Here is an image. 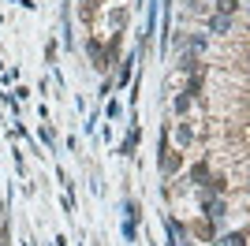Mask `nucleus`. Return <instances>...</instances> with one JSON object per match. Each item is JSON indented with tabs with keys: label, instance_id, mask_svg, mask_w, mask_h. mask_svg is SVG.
I'll return each instance as SVG.
<instances>
[{
	"label": "nucleus",
	"instance_id": "obj_1",
	"mask_svg": "<svg viewBox=\"0 0 250 246\" xmlns=\"http://www.w3.org/2000/svg\"><path fill=\"white\" fill-rule=\"evenodd\" d=\"M198 209L206 213V220L213 227L228 216V194H213V190H198Z\"/></svg>",
	"mask_w": 250,
	"mask_h": 246
},
{
	"label": "nucleus",
	"instance_id": "obj_2",
	"mask_svg": "<svg viewBox=\"0 0 250 246\" xmlns=\"http://www.w3.org/2000/svg\"><path fill=\"white\" fill-rule=\"evenodd\" d=\"M138 142H142V127H138V120L131 116V127H127V138L120 142V157H135Z\"/></svg>",
	"mask_w": 250,
	"mask_h": 246
},
{
	"label": "nucleus",
	"instance_id": "obj_3",
	"mask_svg": "<svg viewBox=\"0 0 250 246\" xmlns=\"http://www.w3.org/2000/svg\"><path fill=\"white\" fill-rule=\"evenodd\" d=\"M206 30L209 34H231L235 30V19L231 15H206Z\"/></svg>",
	"mask_w": 250,
	"mask_h": 246
},
{
	"label": "nucleus",
	"instance_id": "obj_4",
	"mask_svg": "<svg viewBox=\"0 0 250 246\" xmlns=\"http://www.w3.org/2000/svg\"><path fill=\"white\" fill-rule=\"evenodd\" d=\"M209 175H213V172H209V164H206V161H198V164H190V172H187V183H190V186H198V190H202V186L209 183Z\"/></svg>",
	"mask_w": 250,
	"mask_h": 246
},
{
	"label": "nucleus",
	"instance_id": "obj_5",
	"mask_svg": "<svg viewBox=\"0 0 250 246\" xmlns=\"http://www.w3.org/2000/svg\"><path fill=\"white\" fill-rule=\"evenodd\" d=\"M135 63H138V56H135V52H131V56H127L124 63H120V75H116V90H124L127 82H131V75H135Z\"/></svg>",
	"mask_w": 250,
	"mask_h": 246
},
{
	"label": "nucleus",
	"instance_id": "obj_6",
	"mask_svg": "<svg viewBox=\"0 0 250 246\" xmlns=\"http://www.w3.org/2000/svg\"><path fill=\"white\" fill-rule=\"evenodd\" d=\"M86 52H90V60H94V67H97V71H104V67H108V60H104L101 41H97V38H90V41H86Z\"/></svg>",
	"mask_w": 250,
	"mask_h": 246
},
{
	"label": "nucleus",
	"instance_id": "obj_7",
	"mask_svg": "<svg viewBox=\"0 0 250 246\" xmlns=\"http://www.w3.org/2000/svg\"><path fill=\"white\" fill-rule=\"evenodd\" d=\"M179 71H187V75H194V71H202V60H198V52H183L179 56V63H176Z\"/></svg>",
	"mask_w": 250,
	"mask_h": 246
},
{
	"label": "nucleus",
	"instance_id": "obj_8",
	"mask_svg": "<svg viewBox=\"0 0 250 246\" xmlns=\"http://www.w3.org/2000/svg\"><path fill=\"white\" fill-rule=\"evenodd\" d=\"M213 4H217V15H231V19L243 11V0H213Z\"/></svg>",
	"mask_w": 250,
	"mask_h": 246
},
{
	"label": "nucleus",
	"instance_id": "obj_9",
	"mask_svg": "<svg viewBox=\"0 0 250 246\" xmlns=\"http://www.w3.org/2000/svg\"><path fill=\"white\" fill-rule=\"evenodd\" d=\"M172 112H176V116H187V112H190V97H187V93L172 97Z\"/></svg>",
	"mask_w": 250,
	"mask_h": 246
},
{
	"label": "nucleus",
	"instance_id": "obj_10",
	"mask_svg": "<svg viewBox=\"0 0 250 246\" xmlns=\"http://www.w3.org/2000/svg\"><path fill=\"white\" fill-rule=\"evenodd\" d=\"M38 138H42L45 149H52V153H56V131H52V127H42V131H38Z\"/></svg>",
	"mask_w": 250,
	"mask_h": 246
},
{
	"label": "nucleus",
	"instance_id": "obj_11",
	"mask_svg": "<svg viewBox=\"0 0 250 246\" xmlns=\"http://www.w3.org/2000/svg\"><path fill=\"white\" fill-rule=\"evenodd\" d=\"M176 142L179 145H190V142H194V131H190L187 123H179V127H176Z\"/></svg>",
	"mask_w": 250,
	"mask_h": 246
},
{
	"label": "nucleus",
	"instance_id": "obj_12",
	"mask_svg": "<svg viewBox=\"0 0 250 246\" xmlns=\"http://www.w3.org/2000/svg\"><path fill=\"white\" fill-rule=\"evenodd\" d=\"M120 235H124L127 243H135V239H138V224H131V220H124V224H120Z\"/></svg>",
	"mask_w": 250,
	"mask_h": 246
},
{
	"label": "nucleus",
	"instance_id": "obj_13",
	"mask_svg": "<svg viewBox=\"0 0 250 246\" xmlns=\"http://www.w3.org/2000/svg\"><path fill=\"white\" fill-rule=\"evenodd\" d=\"M187 45H190V52H206V45H209V41H206V34H194V38H190Z\"/></svg>",
	"mask_w": 250,
	"mask_h": 246
},
{
	"label": "nucleus",
	"instance_id": "obj_14",
	"mask_svg": "<svg viewBox=\"0 0 250 246\" xmlns=\"http://www.w3.org/2000/svg\"><path fill=\"white\" fill-rule=\"evenodd\" d=\"M56 52H60V41L52 38L49 45H45V60H49V63H56Z\"/></svg>",
	"mask_w": 250,
	"mask_h": 246
},
{
	"label": "nucleus",
	"instance_id": "obj_15",
	"mask_svg": "<svg viewBox=\"0 0 250 246\" xmlns=\"http://www.w3.org/2000/svg\"><path fill=\"white\" fill-rule=\"evenodd\" d=\"M120 112H124V108H120V101H116V97L104 104V116H108V120H120Z\"/></svg>",
	"mask_w": 250,
	"mask_h": 246
},
{
	"label": "nucleus",
	"instance_id": "obj_16",
	"mask_svg": "<svg viewBox=\"0 0 250 246\" xmlns=\"http://www.w3.org/2000/svg\"><path fill=\"white\" fill-rule=\"evenodd\" d=\"M0 246H11V235H8V216H0Z\"/></svg>",
	"mask_w": 250,
	"mask_h": 246
},
{
	"label": "nucleus",
	"instance_id": "obj_17",
	"mask_svg": "<svg viewBox=\"0 0 250 246\" xmlns=\"http://www.w3.org/2000/svg\"><path fill=\"white\" fill-rule=\"evenodd\" d=\"M15 4H19V8H26V11H30V8H38L34 0H15Z\"/></svg>",
	"mask_w": 250,
	"mask_h": 246
},
{
	"label": "nucleus",
	"instance_id": "obj_18",
	"mask_svg": "<svg viewBox=\"0 0 250 246\" xmlns=\"http://www.w3.org/2000/svg\"><path fill=\"white\" fill-rule=\"evenodd\" d=\"M4 213H8V202H4V198H0V216H4Z\"/></svg>",
	"mask_w": 250,
	"mask_h": 246
},
{
	"label": "nucleus",
	"instance_id": "obj_19",
	"mask_svg": "<svg viewBox=\"0 0 250 246\" xmlns=\"http://www.w3.org/2000/svg\"><path fill=\"white\" fill-rule=\"evenodd\" d=\"M183 246H198V243H183Z\"/></svg>",
	"mask_w": 250,
	"mask_h": 246
}]
</instances>
